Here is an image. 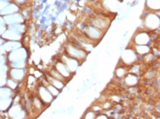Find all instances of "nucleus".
Returning <instances> with one entry per match:
<instances>
[{
	"label": "nucleus",
	"instance_id": "obj_1",
	"mask_svg": "<svg viewBox=\"0 0 160 119\" xmlns=\"http://www.w3.org/2000/svg\"><path fill=\"white\" fill-rule=\"evenodd\" d=\"M8 61L10 67L16 68H26L27 62H28V51L23 47L18 48L12 52L7 54Z\"/></svg>",
	"mask_w": 160,
	"mask_h": 119
},
{
	"label": "nucleus",
	"instance_id": "obj_2",
	"mask_svg": "<svg viewBox=\"0 0 160 119\" xmlns=\"http://www.w3.org/2000/svg\"><path fill=\"white\" fill-rule=\"evenodd\" d=\"M64 53L68 55L69 57L79 60L81 63L85 61L88 56V52L85 51L83 48H80L76 44H74L71 41H68L64 45Z\"/></svg>",
	"mask_w": 160,
	"mask_h": 119
},
{
	"label": "nucleus",
	"instance_id": "obj_3",
	"mask_svg": "<svg viewBox=\"0 0 160 119\" xmlns=\"http://www.w3.org/2000/svg\"><path fill=\"white\" fill-rule=\"evenodd\" d=\"M88 24H92V25L98 27L99 29L102 30L103 32H106L107 29L109 28L111 24V19L109 16L103 14H97V15H92L89 20Z\"/></svg>",
	"mask_w": 160,
	"mask_h": 119
},
{
	"label": "nucleus",
	"instance_id": "obj_4",
	"mask_svg": "<svg viewBox=\"0 0 160 119\" xmlns=\"http://www.w3.org/2000/svg\"><path fill=\"white\" fill-rule=\"evenodd\" d=\"M143 24L146 29L155 31L160 27V16L155 12H149L143 16Z\"/></svg>",
	"mask_w": 160,
	"mask_h": 119
},
{
	"label": "nucleus",
	"instance_id": "obj_5",
	"mask_svg": "<svg viewBox=\"0 0 160 119\" xmlns=\"http://www.w3.org/2000/svg\"><path fill=\"white\" fill-rule=\"evenodd\" d=\"M82 30L90 39H92L96 44L100 42V40L102 38V36L105 34V32L99 29L98 27L92 25V24H88V23L83 25Z\"/></svg>",
	"mask_w": 160,
	"mask_h": 119
},
{
	"label": "nucleus",
	"instance_id": "obj_6",
	"mask_svg": "<svg viewBox=\"0 0 160 119\" xmlns=\"http://www.w3.org/2000/svg\"><path fill=\"white\" fill-rule=\"evenodd\" d=\"M138 60V55L133 48H125L121 55V62L126 66H131Z\"/></svg>",
	"mask_w": 160,
	"mask_h": 119
},
{
	"label": "nucleus",
	"instance_id": "obj_7",
	"mask_svg": "<svg viewBox=\"0 0 160 119\" xmlns=\"http://www.w3.org/2000/svg\"><path fill=\"white\" fill-rule=\"evenodd\" d=\"M152 42L151 36L147 30H138L132 38L133 45H150Z\"/></svg>",
	"mask_w": 160,
	"mask_h": 119
},
{
	"label": "nucleus",
	"instance_id": "obj_8",
	"mask_svg": "<svg viewBox=\"0 0 160 119\" xmlns=\"http://www.w3.org/2000/svg\"><path fill=\"white\" fill-rule=\"evenodd\" d=\"M100 7L107 13H116L120 7L121 0H99Z\"/></svg>",
	"mask_w": 160,
	"mask_h": 119
},
{
	"label": "nucleus",
	"instance_id": "obj_9",
	"mask_svg": "<svg viewBox=\"0 0 160 119\" xmlns=\"http://www.w3.org/2000/svg\"><path fill=\"white\" fill-rule=\"evenodd\" d=\"M37 95L41 99V101L45 105H49L55 98L51 95V93L49 92L47 86L44 85L43 84L38 85L37 86Z\"/></svg>",
	"mask_w": 160,
	"mask_h": 119
},
{
	"label": "nucleus",
	"instance_id": "obj_10",
	"mask_svg": "<svg viewBox=\"0 0 160 119\" xmlns=\"http://www.w3.org/2000/svg\"><path fill=\"white\" fill-rule=\"evenodd\" d=\"M21 42L20 41H10V40H5L1 37V54H8L18 48H21Z\"/></svg>",
	"mask_w": 160,
	"mask_h": 119
},
{
	"label": "nucleus",
	"instance_id": "obj_11",
	"mask_svg": "<svg viewBox=\"0 0 160 119\" xmlns=\"http://www.w3.org/2000/svg\"><path fill=\"white\" fill-rule=\"evenodd\" d=\"M60 59L62 60V62L66 65V66L69 68V70L74 74L75 72L78 70L80 65L82 64L79 60L72 58L71 57H69L68 55H66L65 53H63L62 56H60Z\"/></svg>",
	"mask_w": 160,
	"mask_h": 119
},
{
	"label": "nucleus",
	"instance_id": "obj_12",
	"mask_svg": "<svg viewBox=\"0 0 160 119\" xmlns=\"http://www.w3.org/2000/svg\"><path fill=\"white\" fill-rule=\"evenodd\" d=\"M8 116L11 118H24L27 117L25 110L19 104H14L8 109Z\"/></svg>",
	"mask_w": 160,
	"mask_h": 119
},
{
	"label": "nucleus",
	"instance_id": "obj_13",
	"mask_svg": "<svg viewBox=\"0 0 160 119\" xmlns=\"http://www.w3.org/2000/svg\"><path fill=\"white\" fill-rule=\"evenodd\" d=\"M53 66H54V67H55V68L60 72L62 76L67 79V81H69V80L72 77V75H73V74L69 70V68L66 66V65H65L60 58L55 61V63L53 64Z\"/></svg>",
	"mask_w": 160,
	"mask_h": 119
},
{
	"label": "nucleus",
	"instance_id": "obj_14",
	"mask_svg": "<svg viewBox=\"0 0 160 119\" xmlns=\"http://www.w3.org/2000/svg\"><path fill=\"white\" fill-rule=\"evenodd\" d=\"M3 17H4L6 23L8 25L16 24H24L25 22V17L20 12L8 15V16H5Z\"/></svg>",
	"mask_w": 160,
	"mask_h": 119
},
{
	"label": "nucleus",
	"instance_id": "obj_15",
	"mask_svg": "<svg viewBox=\"0 0 160 119\" xmlns=\"http://www.w3.org/2000/svg\"><path fill=\"white\" fill-rule=\"evenodd\" d=\"M8 76L18 82H21L26 76V68L11 67L8 71Z\"/></svg>",
	"mask_w": 160,
	"mask_h": 119
},
{
	"label": "nucleus",
	"instance_id": "obj_16",
	"mask_svg": "<svg viewBox=\"0 0 160 119\" xmlns=\"http://www.w3.org/2000/svg\"><path fill=\"white\" fill-rule=\"evenodd\" d=\"M2 38L5 40H10V41H20L22 38V34H19L13 30L11 28H8V30L1 36Z\"/></svg>",
	"mask_w": 160,
	"mask_h": 119
},
{
	"label": "nucleus",
	"instance_id": "obj_17",
	"mask_svg": "<svg viewBox=\"0 0 160 119\" xmlns=\"http://www.w3.org/2000/svg\"><path fill=\"white\" fill-rule=\"evenodd\" d=\"M20 12V7L16 5L14 2H11L10 4L7 5L6 7H4L3 8H1L0 13H1V16H5L8 15H11L14 13Z\"/></svg>",
	"mask_w": 160,
	"mask_h": 119
},
{
	"label": "nucleus",
	"instance_id": "obj_18",
	"mask_svg": "<svg viewBox=\"0 0 160 119\" xmlns=\"http://www.w3.org/2000/svg\"><path fill=\"white\" fill-rule=\"evenodd\" d=\"M123 82L127 86H136L139 82L138 75L128 72V74L123 77Z\"/></svg>",
	"mask_w": 160,
	"mask_h": 119
},
{
	"label": "nucleus",
	"instance_id": "obj_19",
	"mask_svg": "<svg viewBox=\"0 0 160 119\" xmlns=\"http://www.w3.org/2000/svg\"><path fill=\"white\" fill-rule=\"evenodd\" d=\"M44 76H45V78L47 79V81L49 82V84L54 85V86H55L56 88H58L59 90L62 91V89L65 87V84H66L65 82H63L62 80H59V79H56V78L52 77L51 76H49L48 73L44 74Z\"/></svg>",
	"mask_w": 160,
	"mask_h": 119
},
{
	"label": "nucleus",
	"instance_id": "obj_20",
	"mask_svg": "<svg viewBox=\"0 0 160 119\" xmlns=\"http://www.w3.org/2000/svg\"><path fill=\"white\" fill-rule=\"evenodd\" d=\"M146 7L149 12L160 11V0H146Z\"/></svg>",
	"mask_w": 160,
	"mask_h": 119
},
{
	"label": "nucleus",
	"instance_id": "obj_21",
	"mask_svg": "<svg viewBox=\"0 0 160 119\" xmlns=\"http://www.w3.org/2000/svg\"><path fill=\"white\" fill-rule=\"evenodd\" d=\"M14 97H0V108L1 112H7L12 106Z\"/></svg>",
	"mask_w": 160,
	"mask_h": 119
},
{
	"label": "nucleus",
	"instance_id": "obj_22",
	"mask_svg": "<svg viewBox=\"0 0 160 119\" xmlns=\"http://www.w3.org/2000/svg\"><path fill=\"white\" fill-rule=\"evenodd\" d=\"M134 49L138 56H146L151 53L150 45H134Z\"/></svg>",
	"mask_w": 160,
	"mask_h": 119
},
{
	"label": "nucleus",
	"instance_id": "obj_23",
	"mask_svg": "<svg viewBox=\"0 0 160 119\" xmlns=\"http://www.w3.org/2000/svg\"><path fill=\"white\" fill-rule=\"evenodd\" d=\"M48 74H49V76H51L52 77H54V78H56V79H59V80H62L63 82H65V83H67L68 81H67V79L62 76V74L60 73V72L58 71L53 66H52V67L49 69V71L47 72Z\"/></svg>",
	"mask_w": 160,
	"mask_h": 119
},
{
	"label": "nucleus",
	"instance_id": "obj_24",
	"mask_svg": "<svg viewBox=\"0 0 160 119\" xmlns=\"http://www.w3.org/2000/svg\"><path fill=\"white\" fill-rule=\"evenodd\" d=\"M127 66H124V65H119L116 69H115V76L117 78H123L127 74H128V70L126 68Z\"/></svg>",
	"mask_w": 160,
	"mask_h": 119
},
{
	"label": "nucleus",
	"instance_id": "obj_25",
	"mask_svg": "<svg viewBox=\"0 0 160 119\" xmlns=\"http://www.w3.org/2000/svg\"><path fill=\"white\" fill-rule=\"evenodd\" d=\"M46 86H47V88L49 89V92L51 93V95H53L54 97H56V96H58V95H60L61 90H59L58 88H56L54 85H50V84H48Z\"/></svg>",
	"mask_w": 160,
	"mask_h": 119
},
{
	"label": "nucleus",
	"instance_id": "obj_26",
	"mask_svg": "<svg viewBox=\"0 0 160 119\" xmlns=\"http://www.w3.org/2000/svg\"><path fill=\"white\" fill-rule=\"evenodd\" d=\"M18 83L19 82H18V81H16V80H14L12 78H10V77H8V81H7V86H8V87H10L11 89L13 90H15L17 87H18Z\"/></svg>",
	"mask_w": 160,
	"mask_h": 119
},
{
	"label": "nucleus",
	"instance_id": "obj_27",
	"mask_svg": "<svg viewBox=\"0 0 160 119\" xmlns=\"http://www.w3.org/2000/svg\"><path fill=\"white\" fill-rule=\"evenodd\" d=\"M83 117L87 119L95 118V117H96V114H95V112H94L93 110H89L86 114L84 115V117Z\"/></svg>",
	"mask_w": 160,
	"mask_h": 119
},
{
	"label": "nucleus",
	"instance_id": "obj_28",
	"mask_svg": "<svg viewBox=\"0 0 160 119\" xmlns=\"http://www.w3.org/2000/svg\"><path fill=\"white\" fill-rule=\"evenodd\" d=\"M13 2H14L16 5H18L19 7H21L25 6V5L28 2V0H13Z\"/></svg>",
	"mask_w": 160,
	"mask_h": 119
},
{
	"label": "nucleus",
	"instance_id": "obj_29",
	"mask_svg": "<svg viewBox=\"0 0 160 119\" xmlns=\"http://www.w3.org/2000/svg\"><path fill=\"white\" fill-rule=\"evenodd\" d=\"M95 118H105V119H107L108 118V117L106 116V115H103V114H100V115H98V116H96V117Z\"/></svg>",
	"mask_w": 160,
	"mask_h": 119
}]
</instances>
